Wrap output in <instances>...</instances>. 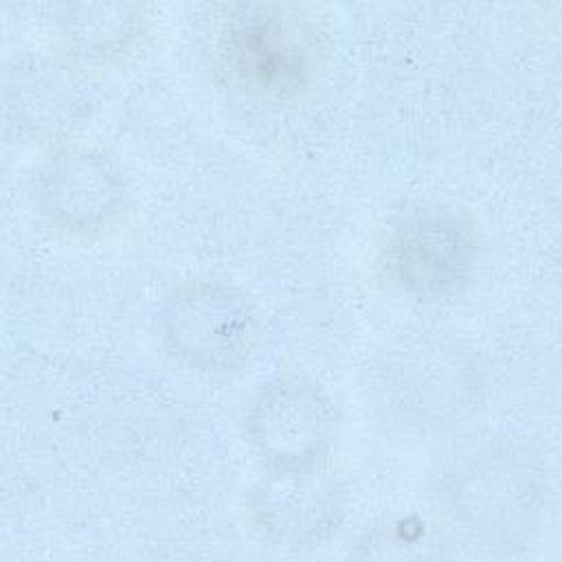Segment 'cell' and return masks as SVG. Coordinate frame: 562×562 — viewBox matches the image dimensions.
<instances>
[{
  "label": "cell",
  "instance_id": "cell-6",
  "mask_svg": "<svg viewBox=\"0 0 562 562\" xmlns=\"http://www.w3.org/2000/svg\"><path fill=\"white\" fill-rule=\"evenodd\" d=\"M468 386V364L454 349L439 342L408 347L393 364V391L400 406L417 419H448L461 406Z\"/></svg>",
  "mask_w": 562,
  "mask_h": 562
},
{
  "label": "cell",
  "instance_id": "cell-8",
  "mask_svg": "<svg viewBox=\"0 0 562 562\" xmlns=\"http://www.w3.org/2000/svg\"><path fill=\"white\" fill-rule=\"evenodd\" d=\"M83 13H75L70 9L72 18H66L68 33L75 42H79L83 48H97L108 50L114 44H121L125 37L132 35L136 26V15H127V7H121L116 15H108L112 7H99V15H92V7H79Z\"/></svg>",
  "mask_w": 562,
  "mask_h": 562
},
{
  "label": "cell",
  "instance_id": "cell-7",
  "mask_svg": "<svg viewBox=\"0 0 562 562\" xmlns=\"http://www.w3.org/2000/svg\"><path fill=\"white\" fill-rule=\"evenodd\" d=\"M228 55L244 77L261 83H290L299 79L301 55L290 46L283 26L268 15H246L228 37Z\"/></svg>",
  "mask_w": 562,
  "mask_h": 562
},
{
  "label": "cell",
  "instance_id": "cell-4",
  "mask_svg": "<svg viewBox=\"0 0 562 562\" xmlns=\"http://www.w3.org/2000/svg\"><path fill=\"white\" fill-rule=\"evenodd\" d=\"M37 195L57 224L90 233L112 222L125 187L110 158L92 149H72L55 156L42 169Z\"/></svg>",
  "mask_w": 562,
  "mask_h": 562
},
{
  "label": "cell",
  "instance_id": "cell-2",
  "mask_svg": "<svg viewBox=\"0 0 562 562\" xmlns=\"http://www.w3.org/2000/svg\"><path fill=\"white\" fill-rule=\"evenodd\" d=\"M476 241L465 217L450 209H426L397 228L391 268L406 294L435 303L457 294L474 266Z\"/></svg>",
  "mask_w": 562,
  "mask_h": 562
},
{
  "label": "cell",
  "instance_id": "cell-5",
  "mask_svg": "<svg viewBox=\"0 0 562 562\" xmlns=\"http://www.w3.org/2000/svg\"><path fill=\"white\" fill-rule=\"evenodd\" d=\"M252 512L277 542L303 544L323 538L336 525L340 492L312 465L277 468V474L255 490Z\"/></svg>",
  "mask_w": 562,
  "mask_h": 562
},
{
  "label": "cell",
  "instance_id": "cell-3",
  "mask_svg": "<svg viewBox=\"0 0 562 562\" xmlns=\"http://www.w3.org/2000/svg\"><path fill=\"white\" fill-rule=\"evenodd\" d=\"M246 422L255 448L274 468H305L329 446L334 413L314 382L290 375L261 389Z\"/></svg>",
  "mask_w": 562,
  "mask_h": 562
},
{
  "label": "cell",
  "instance_id": "cell-1",
  "mask_svg": "<svg viewBox=\"0 0 562 562\" xmlns=\"http://www.w3.org/2000/svg\"><path fill=\"white\" fill-rule=\"evenodd\" d=\"M158 325L173 356L195 369H226L252 347L257 321L248 299L220 281H189L160 307Z\"/></svg>",
  "mask_w": 562,
  "mask_h": 562
}]
</instances>
